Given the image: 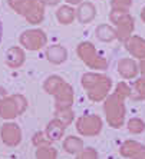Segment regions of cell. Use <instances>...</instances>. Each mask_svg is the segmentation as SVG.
Masks as SVG:
<instances>
[{"label": "cell", "mask_w": 145, "mask_h": 159, "mask_svg": "<svg viewBox=\"0 0 145 159\" xmlns=\"http://www.w3.org/2000/svg\"><path fill=\"white\" fill-rule=\"evenodd\" d=\"M19 111H20V105L15 103V98L10 100L6 99L0 106V113L3 118H15Z\"/></svg>", "instance_id": "cell-4"}, {"label": "cell", "mask_w": 145, "mask_h": 159, "mask_svg": "<svg viewBox=\"0 0 145 159\" xmlns=\"http://www.w3.org/2000/svg\"><path fill=\"white\" fill-rule=\"evenodd\" d=\"M48 135L50 136V139H59L62 135V128L58 123H50V126L48 128Z\"/></svg>", "instance_id": "cell-9"}, {"label": "cell", "mask_w": 145, "mask_h": 159, "mask_svg": "<svg viewBox=\"0 0 145 159\" xmlns=\"http://www.w3.org/2000/svg\"><path fill=\"white\" fill-rule=\"evenodd\" d=\"M22 43L26 46L27 49H39L42 44L45 43V34L35 30V32H26L22 36Z\"/></svg>", "instance_id": "cell-2"}, {"label": "cell", "mask_w": 145, "mask_h": 159, "mask_svg": "<svg viewBox=\"0 0 145 159\" xmlns=\"http://www.w3.org/2000/svg\"><path fill=\"white\" fill-rule=\"evenodd\" d=\"M2 135H3L4 142L9 145H16L20 141V132L16 125H4Z\"/></svg>", "instance_id": "cell-3"}, {"label": "cell", "mask_w": 145, "mask_h": 159, "mask_svg": "<svg viewBox=\"0 0 145 159\" xmlns=\"http://www.w3.org/2000/svg\"><path fill=\"white\" fill-rule=\"evenodd\" d=\"M56 152L52 149H40L37 152V159H55Z\"/></svg>", "instance_id": "cell-10"}, {"label": "cell", "mask_w": 145, "mask_h": 159, "mask_svg": "<svg viewBox=\"0 0 145 159\" xmlns=\"http://www.w3.org/2000/svg\"><path fill=\"white\" fill-rule=\"evenodd\" d=\"M48 57L52 60V62L59 63L66 57V52H65L62 48H59V46H55V48H50L48 50Z\"/></svg>", "instance_id": "cell-6"}, {"label": "cell", "mask_w": 145, "mask_h": 159, "mask_svg": "<svg viewBox=\"0 0 145 159\" xmlns=\"http://www.w3.org/2000/svg\"><path fill=\"white\" fill-rule=\"evenodd\" d=\"M58 17H59V20L62 23H69L72 20V17H73V13H72V10L69 7H62L58 11Z\"/></svg>", "instance_id": "cell-7"}, {"label": "cell", "mask_w": 145, "mask_h": 159, "mask_svg": "<svg viewBox=\"0 0 145 159\" xmlns=\"http://www.w3.org/2000/svg\"><path fill=\"white\" fill-rule=\"evenodd\" d=\"M2 36H3V26H2V22H0V42H2Z\"/></svg>", "instance_id": "cell-12"}, {"label": "cell", "mask_w": 145, "mask_h": 159, "mask_svg": "<svg viewBox=\"0 0 145 159\" xmlns=\"http://www.w3.org/2000/svg\"><path fill=\"white\" fill-rule=\"evenodd\" d=\"M68 2H71V3H78L79 0H68Z\"/></svg>", "instance_id": "cell-13"}, {"label": "cell", "mask_w": 145, "mask_h": 159, "mask_svg": "<svg viewBox=\"0 0 145 159\" xmlns=\"http://www.w3.org/2000/svg\"><path fill=\"white\" fill-rule=\"evenodd\" d=\"M42 2H45V3H48V4H56L59 0H42Z\"/></svg>", "instance_id": "cell-11"}, {"label": "cell", "mask_w": 145, "mask_h": 159, "mask_svg": "<svg viewBox=\"0 0 145 159\" xmlns=\"http://www.w3.org/2000/svg\"><path fill=\"white\" fill-rule=\"evenodd\" d=\"M23 60H25V55H23V52L19 50V49H12L10 52L7 53V63L10 66H13V67L19 66Z\"/></svg>", "instance_id": "cell-5"}, {"label": "cell", "mask_w": 145, "mask_h": 159, "mask_svg": "<svg viewBox=\"0 0 145 159\" xmlns=\"http://www.w3.org/2000/svg\"><path fill=\"white\" fill-rule=\"evenodd\" d=\"M79 148H81V141L75 139L73 136L68 138L66 142H65V149L68 152H76V151H79Z\"/></svg>", "instance_id": "cell-8"}, {"label": "cell", "mask_w": 145, "mask_h": 159, "mask_svg": "<svg viewBox=\"0 0 145 159\" xmlns=\"http://www.w3.org/2000/svg\"><path fill=\"white\" fill-rule=\"evenodd\" d=\"M12 7H15L19 13H25L30 22L37 23L42 19L43 13L36 0H9Z\"/></svg>", "instance_id": "cell-1"}]
</instances>
